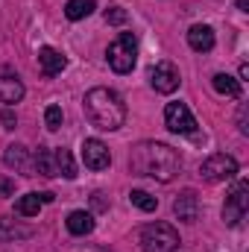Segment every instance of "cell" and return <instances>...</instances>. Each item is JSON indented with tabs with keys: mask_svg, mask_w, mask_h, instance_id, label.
<instances>
[{
	"mask_svg": "<svg viewBox=\"0 0 249 252\" xmlns=\"http://www.w3.org/2000/svg\"><path fill=\"white\" fill-rule=\"evenodd\" d=\"M12 190H15V182H12V179H6V176H0V193H3V196H9Z\"/></svg>",
	"mask_w": 249,
	"mask_h": 252,
	"instance_id": "4316f807",
	"label": "cell"
},
{
	"mask_svg": "<svg viewBox=\"0 0 249 252\" xmlns=\"http://www.w3.org/2000/svg\"><path fill=\"white\" fill-rule=\"evenodd\" d=\"M82 161L88 170H106L112 164V153L100 138H85L82 141Z\"/></svg>",
	"mask_w": 249,
	"mask_h": 252,
	"instance_id": "30bf717a",
	"label": "cell"
},
{
	"mask_svg": "<svg viewBox=\"0 0 249 252\" xmlns=\"http://www.w3.org/2000/svg\"><path fill=\"white\" fill-rule=\"evenodd\" d=\"M235 173H238V161L226 153H214L199 164V176L205 182H226V179H235Z\"/></svg>",
	"mask_w": 249,
	"mask_h": 252,
	"instance_id": "5b68a950",
	"label": "cell"
},
{
	"mask_svg": "<svg viewBox=\"0 0 249 252\" xmlns=\"http://www.w3.org/2000/svg\"><path fill=\"white\" fill-rule=\"evenodd\" d=\"M249 208V182H238L235 188L229 190L226 196V205H223V223L226 226H238L244 220Z\"/></svg>",
	"mask_w": 249,
	"mask_h": 252,
	"instance_id": "8992f818",
	"label": "cell"
},
{
	"mask_svg": "<svg viewBox=\"0 0 249 252\" xmlns=\"http://www.w3.org/2000/svg\"><path fill=\"white\" fill-rule=\"evenodd\" d=\"M38 67L44 76H59L64 67H67V56L59 53L56 47H41L38 50Z\"/></svg>",
	"mask_w": 249,
	"mask_h": 252,
	"instance_id": "7c38bea8",
	"label": "cell"
},
{
	"mask_svg": "<svg viewBox=\"0 0 249 252\" xmlns=\"http://www.w3.org/2000/svg\"><path fill=\"white\" fill-rule=\"evenodd\" d=\"M129 167L138 176H150L156 182H173L182 173V156L170 144L161 141H141L129 153Z\"/></svg>",
	"mask_w": 249,
	"mask_h": 252,
	"instance_id": "6da1fadb",
	"label": "cell"
},
{
	"mask_svg": "<svg viewBox=\"0 0 249 252\" xmlns=\"http://www.w3.org/2000/svg\"><path fill=\"white\" fill-rule=\"evenodd\" d=\"M211 85H214V91L223 94V97H232V100L241 97V82H238L235 76H229V73H214Z\"/></svg>",
	"mask_w": 249,
	"mask_h": 252,
	"instance_id": "d6986e66",
	"label": "cell"
},
{
	"mask_svg": "<svg viewBox=\"0 0 249 252\" xmlns=\"http://www.w3.org/2000/svg\"><path fill=\"white\" fill-rule=\"evenodd\" d=\"M21 100H24V82H21L18 70L9 64H0V103L15 106Z\"/></svg>",
	"mask_w": 249,
	"mask_h": 252,
	"instance_id": "9c48e42d",
	"label": "cell"
},
{
	"mask_svg": "<svg viewBox=\"0 0 249 252\" xmlns=\"http://www.w3.org/2000/svg\"><path fill=\"white\" fill-rule=\"evenodd\" d=\"M53 156H56V170H59V176H64V179H76V161H73L70 150L59 147Z\"/></svg>",
	"mask_w": 249,
	"mask_h": 252,
	"instance_id": "44dd1931",
	"label": "cell"
},
{
	"mask_svg": "<svg viewBox=\"0 0 249 252\" xmlns=\"http://www.w3.org/2000/svg\"><path fill=\"white\" fill-rule=\"evenodd\" d=\"M164 126L173 135H193L196 132V121H193V115L185 103H167L164 106Z\"/></svg>",
	"mask_w": 249,
	"mask_h": 252,
	"instance_id": "52a82bcc",
	"label": "cell"
},
{
	"mask_svg": "<svg viewBox=\"0 0 249 252\" xmlns=\"http://www.w3.org/2000/svg\"><path fill=\"white\" fill-rule=\"evenodd\" d=\"M241 79H249V64L247 62L241 64Z\"/></svg>",
	"mask_w": 249,
	"mask_h": 252,
	"instance_id": "f1b7e54d",
	"label": "cell"
},
{
	"mask_svg": "<svg viewBox=\"0 0 249 252\" xmlns=\"http://www.w3.org/2000/svg\"><path fill=\"white\" fill-rule=\"evenodd\" d=\"M179 232L170 226V223H150L141 229V250L144 252H176L179 250Z\"/></svg>",
	"mask_w": 249,
	"mask_h": 252,
	"instance_id": "3957f363",
	"label": "cell"
},
{
	"mask_svg": "<svg viewBox=\"0 0 249 252\" xmlns=\"http://www.w3.org/2000/svg\"><path fill=\"white\" fill-rule=\"evenodd\" d=\"M56 196L50 193V190H44V193H27V196H21L18 202H15V214H21V217H35L38 211H41V205H47V202H53Z\"/></svg>",
	"mask_w": 249,
	"mask_h": 252,
	"instance_id": "5bb4252c",
	"label": "cell"
},
{
	"mask_svg": "<svg viewBox=\"0 0 249 252\" xmlns=\"http://www.w3.org/2000/svg\"><path fill=\"white\" fill-rule=\"evenodd\" d=\"M0 124H3V129H15V126H18V115L12 112V106H6V109H3Z\"/></svg>",
	"mask_w": 249,
	"mask_h": 252,
	"instance_id": "d4e9b609",
	"label": "cell"
},
{
	"mask_svg": "<svg viewBox=\"0 0 249 252\" xmlns=\"http://www.w3.org/2000/svg\"><path fill=\"white\" fill-rule=\"evenodd\" d=\"M238 9L241 12H249V0H238Z\"/></svg>",
	"mask_w": 249,
	"mask_h": 252,
	"instance_id": "f546056e",
	"label": "cell"
},
{
	"mask_svg": "<svg viewBox=\"0 0 249 252\" xmlns=\"http://www.w3.org/2000/svg\"><path fill=\"white\" fill-rule=\"evenodd\" d=\"M27 238H32L30 226H21L15 220H0V241L3 244H15V241H27Z\"/></svg>",
	"mask_w": 249,
	"mask_h": 252,
	"instance_id": "ac0fdd59",
	"label": "cell"
},
{
	"mask_svg": "<svg viewBox=\"0 0 249 252\" xmlns=\"http://www.w3.org/2000/svg\"><path fill=\"white\" fill-rule=\"evenodd\" d=\"M238 129L244 132V135H249V126H247V103L241 106V112H238Z\"/></svg>",
	"mask_w": 249,
	"mask_h": 252,
	"instance_id": "484cf974",
	"label": "cell"
},
{
	"mask_svg": "<svg viewBox=\"0 0 249 252\" xmlns=\"http://www.w3.org/2000/svg\"><path fill=\"white\" fill-rule=\"evenodd\" d=\"M32 170H35L38 176H47V179L59 176V170H56V156H53L47 147H38V150L32 153Z\"/></svg>",
	"mask_w": 249,
	"mask_h": 252,
	"instance_id": "2e32d148",
	"label": "cell"
},
{
	"mask_svg": "<svg viewBox=\"0 0 249 252\" xmlns=\"http://www.w3.org/2000/svg\"><path fill=\"white\" fill-rule=\"evenodd\" d=\"M97 9V0H67L64 3V18L67 21H82L88 15H94Z\"/></svg>",
	"mask_w": 249,
	"mask_h": 252,
	"instance_id": "ffe728a7",
	"label": "cell"
},
{
	"mask_svg": "<svg viewBox=\"0 0 249 252\" xmlns=\"http://www.w3.org/2000/svg\"><path fill=\"white\" fill-rule=\"evenodd\" d=\"M3 164L9 170H18V173H30L32 164H30V150L24 144H9L6 153H3Z\"/></svg>",
	"mask_w": 249,
	"mask_h": 252,
	"instance_id": "4fadbf2b",
	"label": "cell"
},
{
	"mask_svg": "<svg viewBox=\"0 0 249 252\" xmlns=\"http://www.w3.org/2000/svg\"><path fill=\"white\" fill-rule=\"evenodd\" d=\"M94 205H97L100 211H106V208H109V202L103 199V193H94Z\"/></svg>",
	"mask_w": 249,
	"mask_h": 252,
	"instance_id": "83f0119b",
	"label": "cell"
},
{
	"mask_svg": "<svg viewBox=\"0 0 249 252\" xmlns=\"http://www.w3.org/2000/svg\"><path fill=\"white\" fill-rule=\"evenodd\" d=\"M173 214H176L182 223H196V220H199V196H196L193 190L179 193L176 202H173Z\"/></svg>",
	"mask_w": 249,
	"mask_h": 252,
	"instance_id": "8fae6325",
	"label": "cell"
},
{
	"mask_svg": "<svg viewBox=\"0 0 249 252\" xmlns=\"http://www.w3.org/2000/svg\"><path fill=\"white\" fill-rule=\"evenodd\" d=\"M182 76H179V67L173 62H156L150 70V85L158 91V94H173L179 88Z\"/></svg>",
	"mask_w": 249,
	"mask_h": 252,
	"instance_id": "ba28073f",
	"label": "cell"
},
{
	"mask_svg": "<svg viewBox=\"0 0 249 252\" xmlns=\"http://www.w3.org/2000/svg\"><path fill=\"white\" fill-rule=\"evenodd\" d=\"M44 124L50 132H56L59 126H62V109L59 106H47V112H44Z\"/></svg>",
	"mask_w": 249,
	"mask_h": 252,
	"instance_id": "603a6c76",
	"label": "cell"
},
{
	"mask_svg": "<svg viewBox=\"0 0 249 252\" xmlns=\"http://www.w3.org/2000/svg\"><path fill=\"white\" fill-rule=\"evenodd\" d=\"M82 106H85V118L100 132H115L126 124V103L112 88H91Z\"/></svg>",
	"mask_w": 249,
	"mask_h": 252,
	"instance_id": "7a4b0ae2",
	"label": "cell"
},
{
	"mask_svg": "<svg viewBox=\"0 0 249 252\" xmlns=\"http://www.w3.org/2000/svg\"><path fill=\"white\" fill-rule=\"evenodd\" d=\"M129 199H132V205H138L141 211H156V208H158V199H156L153 193H147V190H132Z\"/></svg>",
	"mask_w": 249,
	"mask_h": 252,
	"instance_id": "7402d4cb",
	"label": "cell"
},
{
	"mask_svg": "<svg viewBox=\"0 0 249 252\" xmlns=\"http://www.w3.org/2000/svg\"><path fill=\"white\" fill-rule=\"evenodd\" d=\"M187 44H190V50H196V53L214 50V30L205 27V24L190 27V30H187Z\"/></svg>",
	"mask_w": 249,
	"mask_h": 252,
	"instance_id": "9a60e30c",
	"label": "cell"
},
{
	"mask_svg": "<svg viewBox=\"0 0 249 252\" xmlns=\"http://www.w3.org/2000/svg\"><path fill=\"white\" fill-rule=\"evenodd\" d=\"M67 232L70 235H76V238H85V235H91L94 232V214L91 211H70L67 214Z\"/></svg>",
	"mask_w": 249,
	"mask_h": 252,
	"instance_id": "e0dca14e",
	"label": "cell"
},
{
	"mask_svg": "<svg viewBox=\"0 0 249 252\" xmlns=\"http://www.w3.org/2000/svg\"><path fill=\"white\" fill-rule=\"evenodd\" d=\"M106 59H109V67L115 73H132V67L138 62V41H135V35L132 32H121L109 44Z\"/></svg>",
	"mask_w": 249,
	"mask_h": 252,
	"instance_id": "277c9868",
	"label": "cell"
},
{
	"mask_svg": "<svg viewBox=\"0 0 249 252\" xmlns=\"http://www.w3.org/2000/svg\"><path fill=\"white\" fill-rule=\"evenodd\" d=\"M106 24H112V27L126 24V9H121V6H109V9H106Z\"/></svg>",
	"mask_w": 249,
	"mask_h": 252,
	"instance_id": "cb8c5ba5",
	"label": "cell"
}]
</instances>
